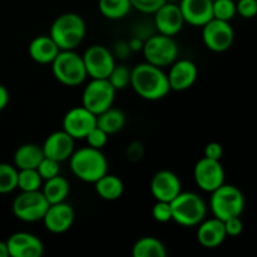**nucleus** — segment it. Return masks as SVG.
I'll list each match as a JSON object with an SVG mask.
<instances>
[{"label":"nucleus","instance_id":"obj_1","mask_svg":"<svg viewBox=\"0 0 257 257\" xmlns=\"http://www.w3.org/2000/svg\"><path fill=\"white\" fill-rule=\"evenodd\" d=\"M131 87L146 100H160L171 92L168 77L162 68L145 62L132 69Z\"/></svg>","mask_w":257,"mask_h":257},{"label":"nucleus","instance_id":"obj_2","mask_svg":"<svg viewBox=\"0 0 257 257\" xmlns=\"http://www.w3.org/2000/svg\"><path fill=\"white\" fill-rule=\"evenodd\" d=\"M69 167L73 175L87 183H95L108 173V161L102 150L83 147L74 151L69 158Z\"/></svg>","mask_w":257,"mask_h":257},{"label":"nucleus","instance_id":"obj_3","mask_svg":"<svg viewBox=\"0 0 257 257\" xmlns=\"http://www.w3.org/2000/svg\"><path fill=\"white\" fill-rule=\"evenodd\" d=\"M87 33L84 19L77 13H64L53 22L50 37L60 50H74Z\"/></svg>","mask_w":257,"mask_h":257},{"label":"nucleus","instance_id":"obj_4","mask_svg":"<svg viewBox=\"0 0 257 257\" xmlns=\"http://www.w3.org/2000/svg\"><path fill=\"white\" fill-rule=\"evenodd\" d=\"M172 221L183 227H193L202 222L207 215V206L203 198L195 192L178 193L170 202Z\"/></svg>","mask_w":257,"mask_h":257},{"label":"nucleus","instance_id":"obj_5","mask_svg":"<svg viewBox=\"0 0 257 257\" xmlns=\"http://www.w3.org/2000/svg\"><path fill=\"white\" fill-rule=\"evenodd\" d=\"M55 79L67 87H78L88 78L83 57L74 50H60L52 63Z\"/></svg>","mask_w":257,"mask_h":257},{"label":"nucleus","instance_id":"obj_6","mask_svg":"<svg viewBox=\"0 0 257 257\" xmlns=\"http://www.w3.org/2000/svg\"><path fill=\"white\" fill-rule=\"evenodd\" d=\"M210 208L213 217L226 221L241 216L245 208V197L238 187L223 183L211 192Z\"/></svg>","mask_w":257,"mask_h":257},{"label":"nucleus","instance_id":"obj_7","mask_svg":"<svg viewBox=\"0 0 257 257\" xmlns=\"http://www.w3.org/2000/svg\"><path fill=\"white\" fill-rule=\"evenodd\" d=\"M143 57L146 62L156 67L165 68L177 60L178 45L173 37L165 34H153L143 43Z\"/></svg>","mask_w":257,"mask_h":257},{"label":"nucleus","instance_id":"obj_8","mask_svg":"<svg viewBox=\"0 0 257 257\" xmlns=\"http://www.w3.org/2000/svg\"><path fill=\"white\" fill-rule=\"evenodd\" d=\"M49 206L40 190L32 192L22 191L13 201L12 210L15 217L23 222H37L43 220Z\"/></svg>","mask_w":257,"mask_h":257},{"label":"nucleus","instance_id":"obj_9","mask_svg":"<svg viewBox=\"0 0 257 257\" xmlns=\"http://www.w3.org/2000/svg\"><path fill=\"white\" fill-rule=\"evenodd\" d=\"M117 90L108 79H90L82 94V105L94 113L100 114L113 105Z\"/></svg>","mask_w":257,"mask_h":257},{"label":"nucleus","instance_id":"obj_10","mask_svg":"<svg viewBox=\"0 0 257 257\" xmlns=\"http://www.w3.org/2000/svg\"><path fill=\"white\" fill-rule=\"evenodd\" d=\"M82 57L90 79H107L115 65L114 55L104 45H90Z\"/></svg>","mask_w":257,"mask_h":257},{"label":"nucleus","instance_id":"obj_11","mask_svg":"<svg viewBox=\"0 0 257 257\" xmlns=\"http://www.w3.org/2000/svg\"><path fill=\"white\" fill-rule=\"evenodd\" d=\"M235 32L230 22L212 18L202 27V40L206 48L212 52H226L232 45Z\"/></svg>","mask_w":257,"mask_h":257},{"label":"nucleus","instance_id":"obj_12","mask_svg":"<svg viewBox=\"0 0 257 257\" xmlns=\"http://www.w3.org/2000/svg\"><path fill=\"white\" fill-rule=\"evenodd\" d=\"M196 185L205 192H213L225 183V170L220 161L202 157L193 168Z\"/></svg>","mask_w":257,"mask_h":257},{"label":"nucleus","instance_id":"obj_13","mask_svg":"<svg viewBox=\"0 0 257 257\" xmlns=\"http://www.w3.org/2000/svg\"><path fill=\"white\" fill-rule=\"evenodd\" d=\"M95 125L97 115L83 105L69 109L63 118V131L74 140H84Z\"/></svg>","mask_w":257,"mask_h":257},{"label":"nucleus","instance_id":"obj_14","mask_svg":"<svg viewBox=\"0 0 257 257\" xmlns=\"http://www.w3.org/2000/svg\"><path fill=\"white\" fill-rule=\"evenodd\" d=\"M153 15L157 32L168 37L177 35L185 24L182 12L177 3H165Z\"/></svg>","mask_w":257,"mask_h":257},{"label":"nucleus","instance_id":"obj_15","mask_svg":"<svg viewBox=\"0 0 257 257\" xmlns=\"http://www.w3.org/2000/svg\"><path fill=\"white\" fill-rule=\"evenodd\" d=\"M182 191L180 177L168 170L158 171L151 181V193L156 201L171 202Z\"/></svg>","mask_w":257,"mask_h":257},{"label":"nucleus","instance_id":"obj_16","mask_svg":"<svg viewBox=\"0 0 257 257\" xmlns=\"http://www.w3.org/2000/svg\"><path fill=\"white\" fill-rule=\"evenodd\" d=\"M45 228L52 233H64L74 222V210L69 203L59 202L50 205L43 217Z\"/></svg>","mask_w":257,"mask_h":257},{"label":"nucleus","instance_id":"obj_17","mask_svg":"<svg viewBox=\"0 0 257 257\" xmlns=\"http://www.w3.org/2000/svg\"><path fill=\"white\" fill-rule=\"evenodd\" d=\"M75 140L65 131H57L47 137L43 143L42 148L44 156L58 162H64L69 160L70 156L74 152Z\"/></svg>","mask_w":257,"mask_h":257},{"label":"nucleus","instance_id":"obj_18","mask_svg":"<svg viewBox=\"0 0 257 257\" xmlns=\"http://www.w3.org/2000/svg\"><path fill=\"white\" fill-rule=\"evenodd\" d=\"M171 69L168 72V82H170L171 90L183 92L195 84L197 79L198 70L195 63L190 59H180L173 62L170 65Z\"/></svg>","mask_w":257,"mask_h":257},{"label":"nucleus","instance_id":"obj_19","mask_svg":"<svg viewBox=\"0 0 257 257\" xmlns=\"http://www.w3.org/2000/svg\"><path fill=\"white\" fill-rule=\"evenodd\" d=\"M10 257H40L44 252L43 242L29 232H15L7 240Z\"/></svg>","mask_w":257,"mask_h":257},{"label":"nucleus","instance_id":"obj_20","mask_svg":"<svg viewBox=\"0 0 257 257\" xmlns=\"http://www.w3.org/2000/svg\"><path fill=\"white\" fill-rule=\"evenodd\" d=\"M213 0H180V9L185 23L202 28L213 18Z\"/></svg>","mask_w":257,"mask_h":257},{"label":"nucleus","instance_id":"obj_21","mask_svg":"<svg viewBox=\"0 0 257 257\" xmlns=\"http://www.w3.org/2000/svg\"><path fill=\"white\" fill-rule=\"evenodd\" d=\"M197 226V241L206 248L218 247L227 237L225 223L217 217L208 218V220L205 218Z\"/></svg>","mask_w":257,"mask_h":257},{"label":"nucleus","instance_id":"obj_22","mask_svg":"<svg viewBox=\"0 0 257 257\" xmlns=\"http://www.w3.org/2000/svg\"><path fill=\"white\" fill-rule=\"evenodd\" d=\"M60 49L50 35H39L29 44V55L38 64H52Z\"/></svg>","mask_w":257,"mask_h":257},{"label":"nucleus","instance_id":"obj_23","mask_svg":"<svg viewBox=\"0 0 257 257\" xmlns=\"http://www.w3.org/2000/svg\"><path fill=\"white\" fill-rule=\"evenodd\" d=\"M44 157L42 146L34 145V143H25L15 151L14 166L18 170L37 168Z\"/></svg>","mask_w":257,"mask_h":257},{"label":"nucleus","instance_id":"obj_24","mask_svg":"<svg viewBox=\"0 0 257 257\" xmlns=\"http://www.w3.org/2000/svg\"><path fill=\"white\" fill-rule=\"evenodd\" d=\"M42 192L49 205H54V203L64 202L65 198L69 195V182L65 177L58 175L55 177L49 178V180L44 181L42 186Z\"/></svg>","mask_w":257,"mask_h":257},{"label":"nucleus","instance_id":"obj_25","mask_svg":"<svg viewBox=\"0 0 257 257\" xmlns=\"http://www.w3.org/2000/svg\"><path fill=\"white\" fill-rule=\"evenodd\" d=\"M95 192L100 198L105 201H115L123 195L124 185L118 176L105 173L94 183Z\"/></svg>","mask_w":257,"mask_h":257},{"label":"nucleus","instance_id":"obj_26","mask_svg":"<svg viewBox=\"0 0 257 257\" xmlns=\"http://www.w3.org/2000/svg\"><path fill=\"white\" fill-rule=\"evenodd\" d=\"M127 122L124 112L118 108H108L107 110L97 115V127L104 131L108 135H114L123 130Z\"/></svg>","mask_w":257,"mask_h":257},{"label":"nucleus","instance_id":"obj_27","mask_svg":"<svg viewBox=\"0 0 257 257\" xmlns=\"http://www.w3.org/2000/svg\"><path fill=\"white\" fill-rule=\"evenodd\" d=\"M133 257H165L167 248L163 242L152 236H146L136 241L132 247Z\"/></svg>","mask_w":257,"mask_h":257},{"label":"nucleus","instance_id":"obj_28","mask_svg":"<svg viewBox=\"0 0 257 257\" xmlns=\"http://www.w3.org/2000/svg\"><path fill=\"white\" fill-rule=\"evenodd\" d=\"M100 14L110 20H119L127 17L132 9L131 0H99L98 3Z\"/></svg>","mask_w":257,"mask_h":257},{"label":"nucleus","instance_id":"obj_29","mask_svg":"<svg viewBox=\"0 0 257 257\" xmlns=\"http://www.w3.org/2000/svg\"><path fill=\"white\" fill-rule=\"evenodd\" d=\"M43 186V178L40 177L37 168L18 171V188L23 192L39 191Z\"/></svg>","mask_w":257,"mask_h":257},{"label":"nucleus","instance_id":"obj_30","mask_svg":"<svg viewBox=\"0 0 257 257\" xmlns=\"http://www.w3.org/2000/svg\"><path fill=\"white\" fill-rule=\"evenodd\" d=\"M18 168L9 163H0V195H7L18 188Z\"/></svg>","mask_w":257,"mask_h":257},{"label":"nucleus","instance_id":"obj_31","mask_svg":"<svg viewBox=\"0 0 257 257\" xmlns=\"http://www.w3.org/2000/svg\"><path fill=\"white\" fill-rule=\"evenodd\" d=\"M131 75H132V69H130L127 65L115 64L107 79L115 90H122L131 85Z\"/></svg>","mask_w":257,"mask_h":257},{"label":"nucleus","instance_id":"obj_32","mask_svg":"<svg viewBox=\"0 0 257 257\" xmlns=\"http://www.w3.org/2000/svg\"><path fill=\"white\" fill-rule=\"evenodd\" d=\"M212 10L213 18L225 22H230L237 14L236 3L233 0H213Z\"/></svg>","mask_w":257,"mask_h":257},{"label":"nucleus","instance_id":"obj_33","mask_svg":"<svg viewBox=\"0 0 257 257\" xmlns=\"http://www.w3.org/2000/svg\"><path fill=\"white\" fill-rule=\"evenodd\" d=\"M37 171L39 172L40 177L43 178V181H47L49 178L55 177V176L59 175L60 172V162L58 161L52 160V158L44 157L42 160V162L39 163V166L37 167Z\"/></svg>","mask_w":257,"mask_h":257},{"label":"nucleus","instance_id":"obj_34","mask_svg":"<svg viewBox=\"0 0 257 257\" xmlns=\"http://www.w3.org/2000/svg\"><path fill=\"white\" fill-rule=\"evenodd\" d=\"M152 217L160 223H166L172 221V211H171L170 202L157 201L152 208Z\"/></svg>","mask_w":257,"mask_h":257},{"label":"nucleus","instance_id":"obj_35","mask_svg":"<svg viewBox=\"0 0 257 257\" xmlns=\"http://www.w3.org/2000/svg\"><path fill=\"white\" fill-rule=\"evenodd\" d=\"M108 133H105L104 131L100 130L99 127L95 125L92 131L87 135V137L84 138L87 141L88 146L93 148H97V150H102L108 142Z\"/></svg>","mask_w":257,"mask_h":257},{"label":"nucleus","instance_id":"obj_36","mask_svg":"<svg viewBox=\"0 0 257 257\" xmlns=\"http://www.w3.org/2000/svg\"><path fill=\"white\" fill-rule=\"evenodd\" d=\"M165 3L166 0H131L132 8L143 14H155Z\"/></svg>","mask_w":257,"mask_h":257},{"label":"nucleus","instance_id":"obj_37","mask_svg":"<svg viewBox=\"0 0 257 257\" xmlns=\"http://www.w3.org/2000/svg\"><path fill=\"white\" fill-rule=\"evenodd\" d=\"M236 10L243 19H252L257 15V0H238Z\"/></svg>","mask_w":257,"mask_h":257},{"label":"nucleus","instance_id":"obj_38","mask_svg":"<svg viewBox=\"0 0 257 257\" xmlns=\"http://www.w3.org/2000/svg\"><path fill=\"white\" fill-rule=\"evenodd\" d=\"M223 223H225V230H226V233H227V236H232V237H235V236L241 235V232L243 231V222L241 221L240 216L228 218V220L223 221Z\"/></svg>","mask_w":257,"mask_h":257},{"label":"nucleus","instance_id":"obj_39","mask_svg":"<svg viewBox=\"0 0 257 257\" xmlns=\"http://www.w3.org/2000/svg\"><path fill=\"white\" fill-rule=\"evenodd\" d=\"M223 156V147L218 142H210L206 145L203 151V157L211 158V160L221 161Z\"/></svg>","mask_w":257,"mask_h":257},{"label":"nucleus","instance_id":"obj_40","mask_svg":"<svg viewBox=\"0 0 257 257\" xmlns=\"http://www.w3.org/2000/svg\"><path fill=\"white\" fill-rule=\"evenodd\" d=\"M143 155V147L141 143L135 142L128 147L127 150V158H130L131 161H138L142 158Z\"/></svg>","mask_w":257,"mask_h":257},{"label":"nucleus","instance_id":"obj_41","mask_svg":"<svg viewBox=\"0 0 257 257\" xmlns=\"http://www.w3.org/2000/svg\"><path fill=\"white\" fill-rule=\"evenodd\" d=\"M9 103V92L3 84H0V112L5 109V107Z\"/></svg>","mask_w":257,"mask_h":257},{"label":"nucleus","instance_id":"obj_42","mask_svg":"<svg viewBox=\"0 0 257 257\" xmlns=\"http://www.w3.org/2000/svg\"><path fill=\"white\" fill-rule=\"evenodd\" d=\"M128 47H130L131 50H142L143 43L141 42L138 38H133V39H131V42L128 43Z\"/></svg>","mask_w":257,"mask_h":257},{"label":"nucleus","instance_id":"obj_43","mask_svg":"<svg viewBox=\"0 0 257 257\" xmlns=\"http://www.w3.org/2000/svg\"><path fill=\"white\" fill-rule=\"evenodd\" d=\"M0 257H10L9 250H8L7 241H0Z\"/></svg>","mask_w":257,"mask_h":257},{"label":"nucleus","instance_id":"obj_44","mask_svg":"<svg viewBox=\"0 0 257 257\" xmlns=\"http://www.w3.org/2000/svg\"><path fill=\"white\" fill-rule=\"evenodd\" d=\"M180 2V0H166V3H177Z\"/></svg>","mask_w":257,"mask_h":257}]
</instances>
